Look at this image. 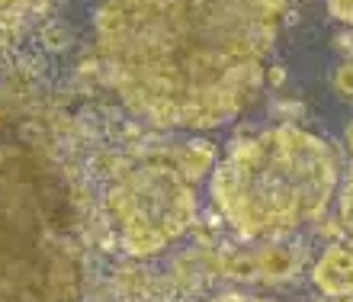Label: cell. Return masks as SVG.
<instances>
[{"label": "cell", "instance_id": "1", "mask_svg": "<svg viewBox=\"0 0 353 302\" xmlns=\"http://www.w3.org/2000/svg\"><path fill=\"white\" fill-rule=\"evenodd\" d=\"M286 0H103L97 61L158 129H219L261 97Z\"/></svg>", "mask_w": 353, "mask_h": 302}, {"label": "cell", "instance_id": "2", "mask_svg": "<svg viewBox=\"0 0 353 302\" xmlns=\"http://www.w3.org/2000/svg\"><path fill=\"white\" fill-rule=\"evenodd\" d=\"M74 190L23 123L0 116V302H81Z\"/></svg>", "mask_w": 353, "mask_h": 302}, {"label": "cell", "instance_id": "3", "mask_svg": "<svg viewBox=\"0 0 353 302\" xmlns=\"http://www.w3.org/2000/svg\"><path fill=\"white\" fill-rule=\"evenodd\" d=\"M334 148L299 125L238 142L212 174V199L241 238H273L325 216L337 190Z\"/></svg>", "mask_w": 353, "mask_h": 302}, {"label": "cell", "instance_id": "4", "mask_svg": "<svg viewBox=\"0 0 353 302\" xmlns=\"http://www.w3.org/2000/svg\"><path fill=\"white\" fill-rule=\"evenodd\" d=\"M110 212L132 257L161 254L193 225V180L180 170L176 161H145L112 183Z\"/></svg>", "mask_w": 353, "mask_h": 302}, {"label": "cell", "instance_id": "5", "mask_svg": "<svg viewBox=\"0 0 353 302\" xmlns=\"http://www.w3.org/2000/svg\"><path fill=\"white\" fill-rule=\"evenodd\" d=\"M312 280L331 299L353 296V251L350 248H327L325 257L312 270Z\"/></svg>", "mask_w": 353, "mask_h": 302}, {"label": "cell", "instance_id": "6", "mask_svg": "<svg viewBox=\"0 0 353 302\" xmlns=\"http://www.w3.org/2000/svg\"><path fill=\"white\" fill-rule=\"evenodd\" d=\"M257 261H261L263 280H286L296 274V254L289 248H270V251L257 254Z\"/></svg>", "mask_w": 353, "mask_h": 302}, {"label": "cell", "instance_id": "7", "mask_svg": "<svg viewBox=\"0 0 353 302\" xmlns=\"http://www.w3.org/2000/svg\"><path fill=\"white\" fill-rule=\"evenodd\" d=\"M176 164H180V170L190 180L203 177L205 170H209V164H212V145H190L186 151L176 154Z\"/></svg>", "mask_w": 353, "mask_h": 302}, {"label": "cell", "instance_id": "8", "mask_svg": "<svg viewBox=\"0 0 353 302\" xmlns=\"http://www.w3.org/2000/svg\"><path fill=\"white\" fill-rule=\"evenodd\" d=\"M225 274H232L234 280H254L261 276V261L254 254H234L225 261Z\"/></svg>", "mask_w": 353, "mask_h": 302}, {"label": "cell", "instance_id": "9", "mask_svg": "<svg viewBox=\"0 0 353 302\" xmlns=\"http://www.w3.org/2000/svg\"><path fill=\"white\" fill-rule=\"evenodd\" d=\"M39 3H42V0H0V23L26 17L29 10H36Z\"/></svg>", "mask_w": 353, "mask_h": 302}, {"label": "cell", "instance_id": "10", "mask_svg": "<svg viewBox=\"0 0 353 302\" xmlns=\"http://www.w3.org/2000/svg\"><path fill=\"white\" fill-rule=\"evenodd\" d=\"M341 222L353 235V170H350V180L344 183V193H341Z\"/></svg>", "mask_w": 353, "mask_h": 302}, {"label": "cell", "instance_id": "11", "mask_svg": "<svg viewBox=\"0 0 353 302\" xmlns=\"http://www.w3.org/2000/svg\"><path fill=\"white\" fill-rule=\"evenodd\" d=\"M327 10H331V17L334 19L350 23L353 26V0H327Z\"/></svg>", "mask_w": 353, "mask_h": 302}, {"label": "cell", "instance_id": "12", "mask_svg": "<svg viewBox=\"0 0 353 302\" xmlns=\"http://www.w3.org/2000/svg\"><path fill=\"white\" fill-rule=\"evenodd\" d=\"M334 84H337V90H341L344 97H353V61H347V65L337 71Z\"/></svg>", "mask_w": 353, "mask_h": 302}, {"label": "cell", "instance_id": "13", "mask_svg": "<svg viewBox=\"0 0 353 302\" xmlns=\"http://www.w3.org/2000/svg\"><path fill=\"white\" fill-rule=\"evenodd\" d=\"M46 46L55 48V52H58V48H65V46H68V32H65L61 26H52V29L46 32Z\"/></svg>", "mask_w": 353, "mask_h": 302}, {"label": "cell", "instance_id": "14", "mask_svg": "<svg viewBox=\"0 0 353 302\" xmlns=\"http://www.w3.org/2000/svg\"><path fill=\"white\" fill-rule=\"evenodd\" d=\"M212 302H270V299H261V296H241V293H228V296H219Z\"/></svg>", "mask_w": 353, "mask_h": 302}]
</instances>
